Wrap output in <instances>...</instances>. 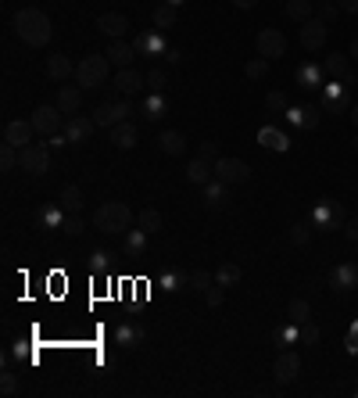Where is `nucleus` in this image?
<instances>
[{"instance_id": "obj_1", "label": "nucleus", "mask_w": 358, "mask_h": 398, "mask_svg": "<svg viewBox=\"0 0 358 398\" xmlns=\"http://www.w3.org/2000/svg\"><path fill=\"white\" fill-rule=\"evenodd\" d=\"M15 33L22 36V43H29V47H47L50 36H54V26H50V18L40 8H22L15 15Z\"/></svg>"}, {"instance_id": "obj_2", "label": "nucleus", "mask_w": 358, "mask_h": 398, "mask_svg": "<svg viewBox=\"0 0 358 398\" xmlns=\"http://www.w3.org/2000/svg\"><path fill=\"white\" fill-rule=\"evenodd\" d=\"M93 227L104 230V234H111V237L130 234V227H133V208L122 205V201H104V205L97 208V215H93Z\"/></svg>"}, {"instance_id": "obj_3", "label": "nucleus", "mask_w": 358, "mask_h": 398, "mask_svg": "<svg viewBox=\"0 0 358 398\" xmlns=\"http://www.w3.org/2000/svg\"><path fill=\"white\" fill-rule=\"evenodd\" d=\"M108 68H111L108 54H86V58H79V65H75L72 79L79 83L83 90H97V86L108 83Z\"/></svg>"}, {"instance_id": "obj_4", "label": "nucleus", "mask_w": 358, "mask_h": 398, "mask_svg": "<svg viewBox=\"0 0 358 398\" xmlns=\"http://www.w3.org/2000/svg\"><path fill=\"white\" fill-rule=\"evenodd\" d=\"M312 230H344V208L337 201H329V197H322V201L312 208Z\"/></svg>"}, {"instance_id": "obj_5", "label": "nucleus", "mask_w": 358, "mask_h": 398, "mask_svg": "<svg viewBox=\"0 0 358 398\" xmlns=\"http://www.w3.org/2000/svg\"><path fill=\"white\" fill-rule=\"evenodd\" d=\"M125 115H133V105L130 101H108V105H97L93 108V122L100 130H111L118 122H125Z\"/></svg>"}, {"instance_id": "obj_6", "label": "nucleus", "mask_w": 358, "mask_h": 398, "mask_svg": "<svg viewBox=\"0 0 358 398\" xmlns=\"http://www.w3.org/2000/svg\"><path fill=\"white\" fill-rule=\"evenodd\" d=\"M254 47H258V58H283L287 54V36L283 33H279V29H262L258 36H254Z\"/></svg>"}, {"instance_id": "obj_7", "label": "nucleus", "mask_w": 358, "mask_h": 398, "mask_svg": "<svg viewBox=\"0 0 358 398\" xmlns=\"http://www.w3.org/2000/svg\"><path fill=\"white\" fill-rule=\"evenodd\" d=\"M215 180H222V183H229V187L247 183V180H251V165L240 162V158H219V162H215Z\"/></svg>"}, {"instance_id": "obj_8", "label": "nucleus", "mask_w": 358, "mask_h": 398, "mask_svg": "<svg viewBox=\"0 0 358 398\" xmlns=\"http://www.w3.org/2000/svg\"><path fill=\"white\" fill-rule=\"evenodd\" d=\"M22 172H29V176H43V172H50V151L43 144L22 147Z\"/></svg>"}, {"instance_id": "obj_9", "label": "nucleus", "mask_w": 358, "mask_h": 398, "mask_svg": "<svg viewBox=\"0 0 358 398\" xmlns=\"http://www.w3.org/2000/svg\"><path fill=\"white\" fill-rule=\"evenodd\" d=\"M297 373H301V355L290 352V348H283V352H279V359H276V366H272L276 384H290V381H297Z\"/></svg>"}, {"instance_id": "obj_10", "label": "nucleus", "mask_w": 358, "mask_h": 398, "mask_svg": "<svg viewBox=\"0 0 358 398\" xmlns=\"http://www.w3.org/2000/svg\"><path fill=\"white\" fill-rule=\"evenodd\" d=\"M329 287L341 291V294L355 291L358 287V266L355 262H337L334 269H329Z\"/></svg>"}, {"instance_id": "obj_11", "label": "nucleus", "mask_w": 358, "mask_h": 398, "mask_svg": "<svg viewBox=\"0 0 358 398\" xmlns=\"http://www.w3.org/2000/svg\"><path fill=\"white\" fill-rule=\"evenodd\" d=\"M33 126H36V133H43V137H54L58 130H61V108L54 105V108H50V105H43V108H36L33 112Z\"/></svg>"}, {"instance_id": "obj_12", "label": "nucleus", "mask_w": 358, "mask_h": 398, "mask_svg": "<svg viewBox=\"0 0 358 398\" xmlns=\"http://www.w3.org/2000/svg\"><path fill=\"white\" fill-rule=\"evenodd\" d=\"M301 47L304 51H319V47H326V22L322 18L301 22Z\"/></svg>"}, {"instance_id": "obj_13", "label": "nucleus", "mask_w": 358, "mask_h": 398, "mask_svg": "<svg viewBox=\"0 0 358 398\" xmlns=\"http://www.w3.org/2000/svg\"><path fill=\"white\" fill-rule=\"evenodd\" d=\"M93 130H97L93 115H68V122H65V137H68V144H83V140H90Z\"/></svg>"}, {"instance_id": "obj_14", "label": "nucleus", "mask_w": 358, "mask_h": 398, "mask_svg": "<svg viewBox=\"0 0 358 398\" xmlns=\"http://www.w3.org/2000/svg\"><path fill=\"white\" fill-rule=\"evenodd\" d=\"M111 86H115L118 93H125V97H133V93H140V90L147 86V76H140L137 68H118L115 79H111Z\"/></svg>"}, {"instance_id": "obj_15", "label": "nucleus", "mask_w": 358, "mask_h": 398, "mask_svg": "<svg viewBox=\"0 0 358 398\" xmlns=\"http://www.w3.org/2000/svg\"><path fill=\"white\" fill-rule=\"evenodd\" d=\"M33 133H36V126H33V122L11 118L8 126H4V144H15L18 151H22V147H29V144H33Z\"/></svg>"}, {"instance_id": "obj_16", "label": "nucleus", "mask_w": 358, "mask_h": 398, "mask_svg": "<svg viewBox=\"0 0 358 398\" xmlns=\"http://www.w3.org/2000/svg\"><path fill=\"white\" fill-rule=\"evenodd\" d=\"M137 140H140V133H137V126H133L130 118L108 130V144H115L118 151H130V147H137Z\"/></svg>"}, {"instance_id": "obj_17", "label": "nucleus", "mask_w": 358, "mask_h": 398, "mask_svg": "<svg viewBox=\"0 0 358 398\" xmlns=\"http://www.w3.org/2000/svg\"><path fill=\"white\" fill-rule=\"evenodd\" d=\"M97 29L104 33V36H111V40H122L125 33H130V18L118 15V11H108V15L97 18Z\"/></svg>"}, {"instance_id": "obj_18", "label": "nucleus", "mask_w": 358, "mask_h": 398, "mask_svg": "<svg viewBox=\"0 0 358 398\" xmlns=\"http://www.w3.org/2000/svg\"><path fill=\"white\" fill-rule=\"evenodd\" d=\"M137 47V54H147V58H155V54H165V33L162 29H150V33H140L133 40Z\"/></svg>"}, {"instance_id": "obj_19", "label": "nucleus", "mask_w": 358, "mask_h": 398, "mask_svg": "<svg viewBox=\"0 0 358 398\" xmlns=\"http://www.w3.org/2000/svg\"><path fill=\"white\" fill-rule=\"evenodd\" d=\"M322 72H326V76H334V79H344L348 86L358 79L355 72H351V65H348V58H344V54H329V58L322 61Z\"/></svg>"}, {"instance_id": "obj_20", "label": "nucleus", "mask_w": 358, "mask_h": 398, "mask_svg": "<svg viewBox=\"0 0 358 398\" xmlns=\"http://www.w3.org/2000/svg\"><path fill=\"white\" fill-rule=\"evenodd\" d=\"M133 58H137V47L133 43H125V40H115L108 47V61L115 68H133Z\"/></svg>"}, {"instance_id": "obj_21", "label": "nucleus", "mask_w": 358, "mask_h": 398, "mask_svg": "<svg viewBox=\"0 0 358 398\" xmlns=\"http://www.w3.org/2000/svg\"><path fill=\"white\" fill-rule=\"evenodd\" d=\"M79 105H83V86H61L58 90L61 115H79Z\"/></svg>"}, {"instance_id": "obj_22", "label": "nucleus", "mask_w": 358, "mask_h": 398, "mask_svg": "<svg viewBox=\"0 0 358 398\" xmlns=\"http://www.w3.org/2000/svg\"><path fill=\"white\" fill-rule=\"evenodd\" d=\"M258 144L269 147V151H287L290 137H287L283 130H276V126H262V130H258Z\"/></svg>"}, {"instance_id": "obj_23", "label": "nucleus", "mask_w": 358, "mask_h": 398, "mask_svg": "<svg viewBox=\"0 0 358 398\" xmlns=\"http://www.w3.org/2000/svg\"><path fill=\"white\" fill-rule=\"evenodd\" d=\"M47 76H50V79H68V76H75L72 58H68V54H50V58H47Z\"/></svg>"}, {"instance_id": "obj_24", "label": "nucleus", "mask_w": 358, "mask_h": 398, "mask_svg": "<svg viewBox=\"0 0 358 398\" xmlns=\"http://www.w3.org/2000/svg\"><path fill=\"white\" fill-rule=\"evenodd\" d=\"M187 176H190V183L204 187V183H212V180H215V165H212V162H204V158H194V162L187 165Z\"/></svg>"}, {"instance_id": "obj_25", "label": "nucleus", "mask_w": 358, "mask_h": 398, "mask_svg": "<svg viewBox=\"0 0 358 398\" xmlns=\"http://www.w3.org/2000/svg\"><path fill=\"white\" fill-rule=\"evenodd\" d=\"M158 147H162V151H165V155H172V158H179V155H183V151H187V140H183V133H179V130H165V133L158 137Z\"/></svg>"}, {"instance_id": "obj_26", "label": "nucleus", "mask_w": 358, "mask_h": 398, "mask_svg": "<svg viewBox=\"0 0 358 398\" xmlns=\"http://www.w3.org/2000/svg\"><path fill=\"white\" fill-rule=\"evenodd\" d=\"M229 183H222V180H212V183H204V205L208 208H222L226 201H229V190H226Z\"/></svg>"}, {"instance_id": "obj_27", "label": "nucleus", "mask_w": 358, "mask_h": 398, "mask_svg": "<svg viewBox=\"0 0 358 398\" xmlns=\"http://www.w3.org/2000/svg\"><path fill=\"white\" fill-rule=\"evenodd\" d=\"M297 83H301L304 90H319V86H326V83H322V65H312V61H309V65H301V68H297Z\"/></svg>"}, {"instance_id": "obj_28", "label": "nucleus", "mask_w": 358, "mask_h": 398, "mask_svg": "<svg viewBox=\"0 0 358 398\" xmlns=\"http://www.w3.org/2000/svg\"><path fill=\"white\" fill-rule=\"evenodd\" d=\"M58 201H61V208H65V212H79V208H83V201H86V194H83L79 187H75V183H68V187L61 190Z\"/></svg>"}, {"instance_id": "obj_29", "label": "nucleus", "mask_w": 358, "mask_h": 398, "mask_svg": "<svg viewBox=\"0 0 358 398\" xmlns=\"http://www.w3.org/2000/svg\"><path fill=\"white\" fill-rule=\"evenodd\" d=\"M272 341L279 348H290V344H301V323H287V327H276Z\"/></svg>"}, {"instance_id": "obj_30", "label": "nucleus", "mask_w": 358, "mask_h": 398, "mask_svg": "<svg viewBox=\"0 0 358 398\" xmlns=\"http://www.w3.org/2000/svg\"><path fill=\"white\" fill-rule=\"evenodd\" d=\"M143 118H150V122H155V118H162L165 115V93H155V90H150V97H143Z\"/></svg>"}, {"instance_id": "obj_31", "label": "nucleus", "mask_w": 358, "mask_h": 398, "mask_svg": "<svg viewBox=\"0 0 358 398\" xmlns=\"http://www.w3.org/2000/svg\"><path fill=\"white\" fill-rule=\"evenodd\" d=\"M316 0H287V18L290 22H309Z\"/></svg>"}, {"instance_id": "obj_32", "label": "nucleus", "mask_w": 358, "mask_h": 398, "mask_svg": "<svg viewBox=\"0 0 358 398\" xmlns=\"http://www.w3.org/2000/svg\"><path fill=\"white\" fill-rule=\"evenodd\" d=\"M137 227H140V230H147L150 237H155V234L162 230V212H158V208H143V212L137 215Z\"/></svg>"}, {"instance_id": "obj_33", "label": "nucleus", "mask_w": 358, "mask_h": 398, "mask_svg": "<svg viewBox=\"0 0 358 398\" xmlns=\"http://www.w3.org/2000/svg\"><path fill=\"white\" fill-rule=\"evenodd\" d=\"M215 284H222V287H237V284H240V266H237V262H222L219 273H215Z\"/></svg>"}, {"instance_id": "obj_34", "label": "nucleus", "mask_w": 358, "mask_h": 398, "mask_svg": "<svg viewBox=\"0 0 358 398\" xmlns=\"http://www.w3.org/2000/svg\"><path fill=\"white\" fill-rule=\"evenodd\" d=\"M147 237H150V234L140 230V227L130 230V237H125V255H143V252H147Z\"/></svg>"}, {"instance_id": "obj_35", "label": "nucleus", "mask_w": 358, "mask_h": 398, "mask_svg": "<svg viewBox=\"0 0 358 398\" xmlns=\"http://www.w3.org/2000/svg\"><path fill=\"white\" fill-rule=\"evenodd\" d=\"M18 165H22L18 147H15V144H0V169H4V172H15Z\"/></svg>"}, {"instance_id": "obj_36", "label": "nucleus", "mask_w": 358, "mask_h": 398, "mask_svg": "<svg viewBox=\"0 0 358 398\" xmlns=\"http://www.w3.org/2000/svg\"><path fill=\"white\" fill-rule=\"evenodd\" d=\"M287 316H290V323H309L312 319V305L304 302V298H294V302L287 305Z\"/></svg>"}, {"instance_id": "obj_37", "label": "nucleus", "mask_w": 358, "mask_h": 398, "mask_svg": "<svg viewBox=\"0 0 358 398\" xmlns=\"http://www.w3.org/2000/svg\"><path fill=\"white\" fill-rule=\"evenodd\" d=\"M150 18H155V29H172L176 26V8L172 4H162V8H155V15H150Z\"/></svg>"}, {"instance_id": "obj_38", "label": "nucleus", "mask_w": 358, "mask_h": 398, "mask_svg": "<svg viewBox=\"0 0 358 398\" xmlns=\"http://www.w3.org/2000/svg\"><path fill=\"white\" fill-rule=\"evenodd\" d=\"M244 72H247V79H265L269 76V58H251L244 65Z\"/></svg>"}, {"instance_id": "obj_39", "label": "nucleus", "mask_w": 358, "mask_h": 398, "mask_svg": "<svg viewBox=\"0 0 358 398\" xmlns=\"http://www.w3.org/2000/svg\"><path fill=\"white\" fill-rule=\"evenodd\" d=\"M309 240H312V222H294V227H290V244L304 247Z\"/></svg>"}, {"instance_id": "obj_40", "label": "nucleus", "mask_w": 358, "mask_h": 398, "mask_svg": "<svg viewBox=\"0 0 358 398\" xmlns=\"http://www.w3.org/2000/svg\"><path fill=\"white\" fill-rule=\"evenodd\" d=\"M212 284H215L212 273H204V269H194V273H190V287H194V291H201V294H204Z\"/></svg>"}, {"instance_id": "obj_41", "label": "nucleus", "mask_w": 358, "mask_h": 398, "mask_svg": "<svg viewBox=\"0 0 358 398\" xmlns=\"http://www.w3.org/2000/svg\"><path fill=\"white\" fill-rule=\"evenodd\" d=\"M165 86H169V79H165V72H162V68L147 72V90H155V93H165Z\"/></svg>"}, {"instance_id": "obj_42", "label": "nucleus", "mask_w": 358, "mask_h": 398, "mask_svg": "<svg viewBox=\"0 0 358 398\" xmlns=\"http://www.w3.org/2000/svg\"><path fill=\"white\" fill-rule=\"evenodd\" d=\"M40 222H43V227H61V222H65V208H43Z\"/></svg>"}, {"instance_id": "obj_43", "label": "nucleus", "mask_w": 358, "mask_h": 398, "mask_svg": "<svg viewBox=\"0 0 358 398\" xmlns=\"http://www.w3.org/2000/svg\"><path fill=\"white\" fill-rule=\"evenodd\" d=\"M301 344H319V327H316V323L309 319V323H301Z\"/></svg>"}, {"instance_id": "obj_44", "label": "nucleus", "mask_w": 358, "mask_h": 398, "mask_svg": "<svg viewBox=\"0 0 358 398\" xmlns=\"http://www.w3.org/2000/svg\"><path fill=\"white\" fill-rule=\"evenodd\" d=\"M15 391H18V377L4 369V373H0V395H4V398H11Z\"/></svg>"}, {"instance_id": "obj_45", "label": "nucleus", "mask_w": 358, "mask_h": 398, "mask_svg": "<svg viewBox=\"0 0 358 398\" xmlns=\"http://www.w3.org/2000/svg\"><path fill=\"white\" fill-rule=\"evenodd\" d=\"M222 298H226V287H222V284H212L208 291H204V302H208L212 309H219V305H222Z\"/></svg>"}, {"instance_id": "obj_46", "label": "nucleus", "mask_w": 358, "mask_h": 398, "mask_svg": "<svg viewBox=\"0 0 358 398\" xmlns=\"http://www.w3.org/2000/svg\"><path fill=\"white\" fill-rule=\"evenodd\" d=\"M183 284H190V277H179V273H162V287H165V291H179Z\"/></svg>"}, {"instance_id": "obj_47", "label": "nucleus", "mask_w": 358, "mask_h": 398, "mask_svg": "<svg viewBox=\"0 0 358 398\" xmlns=\"http://www.w3.org/2000/svg\"><path fill=\"white\" fill-rule=\"evenodd\" d=\"M197 158H204V162H212V165H215V162H219L222 155H219V147H215L212 140H204V144L197 147Z\"/></svg>"}, {"instance_id": "obj_48", "label": "nucleus", "mask_w": 358, "mask_h": 398, "mask_svg": "<svg viewBox=\"0 0 358 398\" xmlns=\"http://www.w3.org/2000/svg\"><path fill=\"white\" fill-rule=\"evenodd\" d=\"M61 230H65L68 237H79V234H83V219H79V215H65Z\"/></svg>"}, {"instance_id": "obj_49", "label": "nucleus", "mask_w": 358, "mask_h": 398, "mask_svg": "<svg viewBox=\"0 0 358 398\" xmlns=\"http://www.w3.org/2000/svg\"><path fill=\"white\" fill-rule=\"evenodd\" d=\"M265 108H269V112H287V97L279 93V90H272V93L265 97Z\"/></svg>"}, {"instance_id": "obj_50", "label": "nucleus", "mask_w": 358, "mask_h": 398, "mask_svg": "<svg viewBox=\"0 0 358 398\" xmlns=\"http://www.w3.org/2000/svg\"><path fill=\"white\" fill-rule=\"evenodd\" d=\"M108 262H111V255H104V252H93V255H90V269H93V273H104Z\"/></svg>"}, {"instance_id": "obj_51", "label": "nucleus", "mask_w": 358, "mask_h": 398, "mask_svg": "<svg viewBox=\"0 0 358 398\" xmlns=\"http://www.w3.org/2000/svg\"><path fill=\"white\" fill-rule=\"evenodd\" d=\"M118 341H122V344L140 341V327H118Z\"/></svg>"}, {"instance_id": "obj_52", "label": "nucleus", "mask_w": 358, "mask_h": 398, "mask_svg": "<svg viewBox=\"0 0 358 398\" xmlns=\"http://www.w3.org/2000/svg\"><path fill=\"white\" fill-rule=\"evenodd\" d=\"M287 122H290V126H301V130H304V108H287Z\"/></svg>"}, {"instance_id": "obj_53", "label": "nucleus", "mask_w": 358, "mask_h": 398, "mask_svg": "<svg viewBox=\"0 0 358 398\" xmlns=\"http://www.w3.org/2000/svg\"><path fill=\"white\" fill-rule=\"evenodd\" d=\"M319 126V112L316 108H304V130H316Z\"/></svg>"}, {"instance_id": "obj_54", "label": "nucleus", "mask_w": 358, "mask_h": 398, "mask_svg": "<svg viewBox=\"0 0 358 398\" xmlns=\"http://www.w3.org/2000/svg\"><path fill=\"white\" fill-rule=\"evenodd\" d=\"M344 237H348V240H358V215L344 222Z\"/></svg>"}, {"instance_id": "obj_55", "label": "nucleus", "mask_w": 358, "mask_h": 398, "mask_svg": "<svg viewBox=\"0 0 358 398\" xmlns=\"http://www.w3.org/2000/svg\"><path fill=\"white\" fill-rule=\"evenodd\" d=\"M348 352H351V355H358V323H355L351 334H348Z\"/></svg>"}, {"instance_id": "obj_56", "label": "nucleus", "mask_w": 358, "mask_h": 398, "mask_svg": "<svg viewBox=\"0 0 358 398\" xmlns=\"http://www.w3.org/2000/svg\"><path fill=\"white\" fill-rule=\"evenodd\" d=\"M337 8L348 11V15H355V11H358V0H337Z\"/></svg>"}, {"instance_id": "obj_57", "label": "nucleus", "mask_w": 358, "mask_h": 398, "mask_svg": "<svg viewBox=\"0 0 358 398\" xmlns=\"http://www.w3.org/2000/svg\"><path fill=\"white\" fill-rule=\"evenodd\" d=\"M319 15H322V22H326V18H334V15H337V4H322Z\"/></svg>"}, {"instance_id": "obj_58", "label": "nucleus", "mask_w": 358, "mask_h": 398, "mask_svg": "<svg viewBox=\"0 0 358 398\" xmlns=\"http://www.w3.org/2000/svg\"><path fill=\"white\" fill-rule=\"evenodd\" d=\"M233 4H237L240 11H251V8H258V0H233Z\"/></svg>"}, {"instance_id": "obj_59", "label": "nucleus", "mask_w": 358, "mask_h": 398, "mask_svg": "<svg viewBox=\"0 0 358 398\" xmlns=\"http://www.w3.org/2000/svg\"><path fill=\"white\" fill-rule=\"evenodd\" d=\"M165 61H169V65H179L183 58H179V51H165Z\"/></svg>"}, {"instance_id": "obj_60", "label": "nucleus", "mask_w": 358, "mask_h": 398, "mask_svg": "<svg viewBox=\"0 0 358 398\" xmlns=\"http://www.w3.org/2000/svg\"><path fill=\"white\" fill-rule=\"evenodd\" d=\"M351 58H355V61H358V36H355V40H351Z\"/></svg>"}, {"instance_id": "obj_61", "label": "nucleus", "mask_w": 358, "mask_h": 398, "mask_svg": "<svg viewBox=\"0 0 358 398\" xmlns=\"http://www.w3.org/2000/svg\"><path fill=\"white\" fill-rule=\"evenodd\" d=\"M165 4H172V8H183V4H187V0H165Z\"/></svg>"}, {"instance_id": "obj_62", "label": "nucleus", "mask_w": 358, "mask_h": 398, "mask_svg": "<svg viewBox=\"0 0 358 398\" xmlns=\"http://www.w3.org/2000/svg\"><path fill=\"white\" fill-rule=\"evenodd\" d=\"M351 118H355V126H358V108H355V112H351Z\"/></svg>"}, {"instance_id": "obj_63", "label": "nucleus", "mask_w": 358, "mask_h": 398, "mask_svg": "<svg viewBox=\"0 0 358 398\" xmlns=\"http://www.w3.org/2000/svg\"><path fill=\"white\" fill-rule=\"evenodd\" d=\"M355 151H358V137H355Z\"/></svg>"}]
</instances>
